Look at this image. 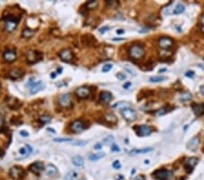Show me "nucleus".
I'll return each instance as SVG.
<instances>
[{"label": "nucleus", "instance_id": "29", "mask_svg": "<svg viewBox=\"0 0 204 180\" xmlns=\"http://www.w3.org/2000/svg\"><path fill=\"white\" fill-rule=\"evenodd\" d=\"M192 96L191 93L189 92H184L183 94H181V96L180 97V101L181 102H188L190 100H192Z\"/></svg>", "mask_w": 204, "mask_h": 180}, {"label": "nucleus", "instance_id": "17", "mask_svg": "<svg viewBox=\"0 0 204 180\" xmlns=\"http://www.w3.org/2000/svg\"><path fill=\"white\" fill-rule=\"evenodd\" d=\"M199 145H200V138L195 136L189 141V143L187 144V148L191 151H195L197 150Z\"/></svg>", "mask_w": 204, "mask_h": 180}, {"label": "nucleus", "instance_id": "42", "mask_svg": "<svg viewBox=\"0 0 204 180\" xmlns=\"http://www.w3.org/2000/svg\"><path fill=\"white\" fill-rule=\"evenodd\" d=\"M116 77L119 80H124L126 78V76L124 74H123V73H118V74H116Z\"/></svg>", "mask_w": 204, "mask_h": 180}, {"label": "nucleus", "instance_id": "4", "mask_svg": "<svg viewBox=\"0 0 204 180\" xmlns=\"http://www.w3.org/2000/svg\"><path fill=\"white\" fill-rule=\"evenodd\" d=\"M18 19H15L13 16H8L5 18V29L8 32L14 31L17 27Z\"/></svg>", "mask_w": 204, "mask_h": 180}, {"label": "nucleus", "instance_id": "30", "mask_svg": "<svg viewBox=\"0 0 204 180\" xmlns=\"http://www.w3.org/2000/svg\"><path fill=\"white\" fill-rule=\"evenodd\" d=\"M114 137L113 136H107L103 139L102 144H103V145L109 146V145H112V144L114 143Z\"/></svg>", "mask_w": 204, "mask_h": 180}, {"label": "nucleus", "instance_id": "51", "mask_svg": "<svg viewBox=\"0 0 204 180\" xmlns=\"http://www.w3.org/2000/svg\"><path fill=\"white\" fill-rule=\"evenodd\" d=\"M134 180H146V179H145V177H144L143 176L140 175V176H136V177L134 178Z\"/></svg>", "mask_w": 204, "mask_h": 180}, {"label": "nucleus", "instance_id": "57", "mask_svg": "<svg viewBox=\"0 0 204 180\" xmlns=\"http://www.w3.org/2000/svg\"><path fill=\"white\" fill-rule=\"evenodd\" d=\"M114 41H123L124 40V38H113Z\"/></svg>", "mask_w": 204, "mask_h": 180}, {"label": "nucleus", "instance_id": "8", "mask_svg": "<svg viewBox=\"0 0 204 180\" xmlns=\"http://www.w3.org/2000/svg\"><path fill=\"white\" fill-rule=\"evenodd\" d=\"M59 105L63 107H65V108H68L72 105V98L71 96L69 94H63L59 97L58 99Z\"/></svg>", "mask_w": 204, "mask_h": 180}, {"label": "nucleus", "instance_id": "59", "mask_svg": "<svg viewBox=\"0 0 204 180\" xmlns=\"http://www.w3.org/2000/svg\"><path fill=\"white\" fill-rule=\"evenodd\" d=\"M200 29H201V31L204 33V27H200Z\"/></svg>", "mask_w": 204, "mask_h": 180}, {"label": "nucleus", "instance_id": "47", "mask_svg": "<svg viewBox=\"0 0 204 180\" xmlns=\"http://www.w3.org/2000/svg\"><path fill=\"white\" fill-rule=\"evenodd\" d=\"M200 27H204V14H202L201 16H200Z\"/></svg>", "mask_w": 204, "mask_h": 180}, {"label": "nucleus", "instance_id": "43", "mask_svg": "<svg viewBox=\"0 0 204 180\" xmlns=\"http://www.w3.org/2000/svg\"><path fill=\"white\" fill-rule=\"evenodd\" d=\"M113 167H114V168H116V169H120V168H121V164H120V162H119L118 160L114 161V164H113Z\"/></svg>", "mask_w": 204, "mask_h": 180}, {"label": "nucleus", "instance_id": "39", "mask_svg": "<svg viewBox=\"0 0 204 180\" xmlns=\"http://www.w3.org/2000/svg\"><path fill=\"white\" fill-rule=\"evenodd\" d=\"M118 4L119 3L117 1H114V0H113V1H107L106 2L107 7H110V8H115V7H117Z\"/></svg>", "mask_w": 204, "mask_h": 180}, {"label": "nucleus", "instance_id": "1", "mask_svg": "<svg viewBox=\"0 0 204 180\" xmlns=\"http://www.w3.org/2000/svg\"><path fill=\"white\" fill-rule=\"evenodd\" d=\"M153 177L155 178L156 180H171L173 177V173L172 171L169 169H157L155 170L153 174Z\"/></svg>", "mask_w": 204, "mask_h": 180}, {"label": "nucleus", "instance_id": "3", "mask_svg": "<svg viewBox=\"0 0 204 180\" xmlns=\"http://www.w3.org/2000/svg\"><path fill=\"white\" fill-rule=\"evenodd\" d=\"M25 171L20 167H13L9 170V176L11 178L15 180H20L22 177H24Z\"/></svg>", "mask_w": 204, "mask_h": 180}, {"label": "nucleus", "instance_id": "49", "mask_svg": "<svg viewBox=\"0 0 204 180\" xmlns=\"http://www.w3.org/2000/svg\"><path fill=\"white\" fill-rule=\"evenodd\" d=\"M20 136H29V134L26 132V131H25V130H22V131H20Z\"/></svg>", "mask_w": 204, "mask_h": 180}, {"label": "nucleus", "instance_id": "53", "mask_svg": "<svg viewBox=\"0 0 204 180\" xmlns=\"http://www.w3.org/2000/svg\"><path fill=\"white\" fill-rule=\"evenodd\" d=\"M124 30L123 29H118V30H116V33L118 34V35H122V34H124Z\"/></svg>", "mask_w": 204, "mask_h": 180}, {"label": "nucleus", "instance_id": "21", "mask_svg": "<svg viewBox=\"0 0 204 180\" xmlns=\"http://www.w3.org/2000/svg\"><path fill=\"white\" fill-rule=\"evenodd\" d=\"M113 107H114V108H116V109H119V110L122 111V110H124L126 108H130V107H131V105H130L128 102L122 101V102H118V103L114 104L113 105Z\"/></svg>", "mask_w": 204, "mask_h": 180}, {"label": "nucleus", "instance_id": "34", "mask_svg": "<svg viewBox=\"0 0 204 180\" xmlns=\"http://www.w3.org/2000/svg\"><path fill=\"white\" fill-rule=\"evenodd\" d=\"M184 10H185V7H184V6L182 5V4H178L177 6H176V7H175V9H174V14L175 15H179V14H181L182 12H184Z\"/></svg>", "mask_w": 204, "mask_h": 180}, {"label": "nucleus", "instance_id": "13", "mask_svg": "<svg viewBox=\"0 0 204 180\" xmlns=\"http://www.w3.org/2000/svg\"><path fill=\"white\" fill-rule=\"evenodd\" d=\"M59 57L60 58L65 61V62H69L73 58V53L70 49H63L59 53Z\"/></svg>", "mask_w": 204, "mask_h": 180}, {"label": "nucleus", "instance_id": "9", "mask_svg": "<svg viewBox=\"0 0 204 180\" xmlns=\"http://www.w3.org/2000/svg\"><path fill=\"white\" fill-rule=\"evenodd\" d=\"M197 163H198V158L197 157H194V156L190 157L184 164L185 170H186L188 173H192L193 168H194V167L197 165Z\"/></svg>", "mask_w": 204, "mask_h": 180}, {"label": "nucleus", "instance_id": "23", "mask_svg": "<svg viewBox=\"0 0 204 180\" xmlns=\"http://www.w3.org/2000/svg\"><path fill=\"white\" fill-rule=\"evenodd\" d=\"M100 98H101V101L102 102L108 103V102H110L111 100L113 99V96H112V94H111L110 92H108V91H103V92L101 93Z\"/></svg>", "mask_w": 204, "mask_h": 180}, {"label": "nucleus", "instance_id": "11", "mask_svg": "<svg viewBox=\"0 0 204 180\" xmlns=\"http://www.w3.org/2000/svg\"><path fill=\"white\" fill-rule=\"evenodd\" d=\"M71 129L76 133H81L84 129V125L80 120L73 121L71 125Z\"/></svg>", "mask_w": 204, "mask_h": 180}, {"label": "nucleus", "instance_id": "12", "mask_svg": "<svg viewBox=\"0 0 204 180\" xmlns=\"http://www.w3.org/2000/svg\"><path fill=\"white\" fill-rule=\"evenodd\" d=\"M152 132H153L152 128L149 127V125H142L138 128V135L141 136H149Z\"/></svg>", "mask_w": 204, "mask_h": 180}, {"label": "nucleus", "instance_id": "14", "mask_svg": "<svg viewBox=\"0 0 204 180\" xmlns=\"http://www.w3.org/2000/svg\"><path fill=\"white\" fill-rule=\"evenodd\" d=\"M30 83L32 84V86L30 88V94L31 95H34V94H36L37 92L41 91V90H43L45 88V85L41 81L37 82V83H34V84L29 81V84Z\"/></svg>", "mask_w": 204, "mask_h": 180}, {"label": "nucleus", "instance_id": "55", "mask_svg": "<svg viewBox=\"0 0 204 180\" xmlns=\"http://www.w3.org/2000/svg\"><path fill=\"white\" fill-rule=\"evenodd\" d=\"M47 131H49L50 133H53V134H55V133H57V132H55V130H54V129L50 128H47Z\"/></svg>", "mask_w": 204, "mask_h": 180}, {"label": "nucleus", "instance_id": "60", "mask_svg": "<svg viewBox=\"0 0 204 180\" xmlns=\"http://www.w3.org/2000/svg\"><path fill=\"white\" fill-rule=\"evenodd\" d=\"M80 180H85L84 178H82V179H80Z\"/></svg>", "mask_w": 204, "mask_h": 180}, {"label": "nucleus", "instance_id": "56", "mask_svg": "<svg viewBox=\"0 0 204 180\" xmlns=\"http://www.w3.org/2000/svg\"><path fill=\"white\" fill-rule=\"evenodd\" d=\"M200 93L204 96V86H202L200 87Z\"/></svg>", "mask_w": 204, "mask_h": 180}, {"label": "nucleus", "instance_id": "54", "mask_svg": "<svg viewBox=\"0 0 204 180\" xmlns=\"http://www.w3.org/2000/svg\"><path fill=\"white\" fill-rule=\"evenodd\" d=\"M3 124H4V118H3L1 116H0V128L2 127V125H3Z\"/></svg>", "mask_w": 204, "mask_h": 180}, {"label": "nucleus", "instance_id": "38", "mask_svg": "<svg viewBox=\"0 0 204 180\" xmlns=\"http://www.w3.org/2000/svg\"><path fill=\"white\" fill-rule=\"evenodd\" d=\"M39 121L42 124H46V123H49L51 121V117L49 116H42L39 117Z\"/></svg>", "mask_w": 204, "mask_h": 180}, {"label": "nucleus", "instance_id": "50", "mask_svg": "<svg viewBox=\"0 0 204 180\" xmlns=\"http://www.w3.org/2000/svg\"><path fill=\"white\" fill-rule=\"evenodd\" d=\"M108 29H109V27H102V28L100 29V33L103 34V33H105Z\"/></svg>", "mask_w": 204, "mask_h": 180}, {"label": "nucleus", "instance_id": "5", "mask_svg": "<svg viewBox=\"0 0 204 180\" xmlns=\"http://www.w3.org/2000/svg\"><path fill=\"white\" fill-rule=\"evenodd\" d=\"M158 45L161 49H169L174 45V42L169 37H162L159 39Z\"/></svg>", "mask_w": 204, "mask_h": 180}, {"label": "nucleus", "instance_id": "7", "mask_svg": "<svg viewBox=\"0 0 204 180\" xmlns=\"http://www.w3.org/2000/svg\"><path fill=\"white\" fill-rule=\"evenodd\" d=\"M121 113H122V116L123 117V118L129 122L134 121L136 119V112H135V110L131 108V107H130V108H126L124 110H122Z\"/></svg>", "mask_w": 204, "mask_h": 180}, {"label": "nucleus", "instance_id": "40", "mask_svg": "<svg viewBox=\"0 0 204 180\" xmlns=\"http://www.w3.org/2000/svg\"><path fill=\"white\" fill-rule=\"evenodd\" d=\"M86 143H87L86 141H76V140H73V141L72 142L73 145H75V146H80V147L86 145Z\"/></svg>", "mask_w": 204, "mask_h": 180}, {"label": "nucleus", "instance_id": "31", "mask_svg": "<svg viewBox=\"0 0 204 180\" xmlns=\"http://www.w3.org/2000/svg\"><path fill=\"white\" fill-rule=\"evenodd\" d=\"M77 176V173L76 171H70L66 174V176L64 177V180H75Z\"/></svg>", "mask_w": 204, "mask_h": 180}, {"label": "nucleus", "instance_id": "45", "mask_svg": "<svg viewBox=\"0 0 204 180\" xmlns=\"http://www.w3.org/2000/svg\"><path fill=\"white\" fill-rule=\"evenodd\" d=\"M185 76L188 77H192L194 76V72L193 71H188V72H186Z\"/></svg>", "mask_w": 204, "mask_h": 180}, {"label": "nucleus", "instance_id": "20", "mask_svg": "<svg viewBox=\"0 0 204 180\" xmlns=\"http://www.w3.org/2000/svg\"><path fill=\"white\" fill-rule=\"evenodd\" d=\"M3 58H4L5 61L10 63V62H13L16 59V54L12 50H7L4 53Z\"/></svg>", "mask_w": 204, "mask_h": 180}, {"label": "nucleus", "instance_id": "35", "mask_svg": "<svg viewBox=\"0 0 204 180\" xmlns=\"http://www.w3.org/2000/svg\"><path fill=\"white\" fill-rule=\"evenodd\" d=\"M7 105H8V106L11 107V108H16V107H18V105H20V103H19V101H18L16 98H14L13 97V102L8 101L7 102Z\"/></svg>", "mask_w": 204, "mask_h": 180}, {"label": "nucleus", "instance_id": "2", "mask_svg": "<svg viewBox=\"0 0 204 180\" xmlns=\"http://www.w3.org/2000/svg\"><path fill=\"white\" fill-rule=\"evenodd\" d=\"M144 49L140 45H134L131 48L129 49V56L133 59H141L144 56Z\"/></svg>", "mask_w": 204, "mask_h": 180}, {"label": "nucleus", "instance_id": "22", "mask_svg": "<svg viewBox=\"0 0 204 180\" xmlns=\"http://www.w3.org/2000/svg\"><path fill=\"white\" fill-rule=\"evenodd\" d=\"M103 119L109 123V124H116L117 123V117H115V115H114L113 113H108V114H105L104 117H103Z\"/></svg>", "mask_w": 204, "mask_h": 180}, {"label": "nucleus", "instance_id": "58", "mask_svg": "<svg viewBox=\"0 0 204 180\" xmlns=\"http://www.w3.org/2000/svg\"><path fill=\"white\" fill-rule=\"evenodd\" d=\"M51 77L54 78V77H55V73H53V75H51Z\"/></svg>", "mask_w": 204, "mask_h": 180}, {"label": "nucleus", "instance_id": "18", "mask_svg": "<svg viewBox=\"0 0 204 180\" xmlns=\"http://www.w3.org/2000/svg\"><path fill=\"white\" fill-rule=\"evenodd\" d=\"M45 172L48 176H55L58 174V170L57 168V167L52 165V164H48L45 168Z\"/></svg>", "mask_w": 204, "mask_h": 180}, {"label": "nucleus", "instance_id": "6", "mask_svg": "<svg viewBox=\"0 0 204 180\" xmlns=\"http://www.w3.org/2000/svg\"><path fill=\"white\" fill-rule=\"evenodd\" d=\"M26 59L29 63H35L42 58V54L38 51H28L26 54Z\"/></svg>", "mask_w": 204, "mask_h": 180}, {"label": "nucleus", "instance_id": "19", "mask_svg": "<svg viewBox=\"0 0 204 180\" xmlns=\"http://www.w3.org/2000/svg\"><path fill=\"white\" fill-rule=\"evenodd\" d=\"M8 76L12 79H18L24 76V72L19 68H14V69L10 70Z\"/></svg>", "mask_w": 204, "mask_h": 180}, {"label": "nucleus", "instance_id": "48", "mask_svg": "<svg viewBox=\"0 0 204 180\" xmlns=\"http://www.w3.org/2000/svg\"><path fill=\"white\" fill-rule=\"evenodd\" d=\"M132 86V83H131V82H126V83L123 85V87L124 89H128V88H129L130 86Z\"/></svg>", "mask_w": 204, "mask_h": 180}, {"label": "nucleus", "instance_id": "25", "mask_svg": "<svg viewBox=\"0 0 204 180\" xmlns=\"http://www.w3.org/2000/svg\"><path fill=\"white\" fill-rule=\"evenodd\" d=\"M73 164L76 167H83L84 166V158L81 156H76L72 158Z\"/></svg>", "mask_w": 204, "mask_h": 180}, {"label": "nucleus", "instance_id": "37", "mask_svg": "<svg viewBox=\"0 0 204 180\" xmlns=\"http://www.w3.org/2000/svg\"><path fill=\"white\" fill-rule=\"evenodd\" d=\"M168 111H169V107L168 106L162 107V108H161V109H159V110L156 111V116H163V115H165Z\"/></svg>", "mask_w": 204, "mask_h": 180}, {"label": "nucleus", "instance_id": "16", "mask_svg": "<svg viewBox=\"0 0 204 180\" xmlns=\"http://www.w3.org/2000/svg\"><path fill=\"white\" fill-rule=\"evenodd\" d=\"M76 94L80 97V98H86L90 95V88L86 86H81L78 87L76 91Z\"/></svg>", "mask_w": 204, "mask_h": 180}, {"label": "nucleus", "instance_id": "28", "mask_svg": "<svg viewBox=\"0 0 204 180\" xmlns=\"http://www.w3.org/2000/svg\"><path fill=\"white\" fill-rule=\"evenodd\" d=\"M105 156V154L103 152H100V153H96V154H91L89 155L88 158L91 160V161H96V160H99L101 158H103V156Z\"/></svg>", "mask_w": 204, "mask_h": 180}, {"label": "nucleus", "instance_id": "52", "mask_svg": "<svg viewBox=\"0 0 204 180\" xmlns=\"http://www.w3.org/2000/svg\"><path fill=\"white\" fill-rule=\"evenodd\" d=\"M102 145L103 144H96V145L95 146V149H101L102 148Z\"/></svg>", "mask_w": 204, "mask_h": 180}, {"label": "nucleus", "instance_id": "41", "mask_svg": "<svg viewBox=\"0 0 204 180\" xmlns=\"http://www.w3.org/2000/svg\"><path fill=\"white\" fill-rule=\"evenodd\" d=\"M113 68V66L111 64H106L103 66V72H104V73H106V72H109L111 69Z\"/></svg>", "mask_w": 204, "mask_h": 180}, {"label": "nucleus", "instance_id": "10", "mask_svg": "<svg viewBox=\"0 0 204 180\" xmlns=\"http://www.w3.org/2000/svg\"><path fill=\"white\" fill-rule=\"evenodd\" d=\"M44 164L43 162L41 161H37V162H34L32 165L29 166V170L34 174H40L43 170H44Z\"/></svg>", "mask_w": 204, "mask_h": 180}, {"label": "nucleus", "instance_id": "61", "mask_svg": "<svg viewBox=\"0 0 204 180\" xmlns=\"http://www.w3.org/2000/svg\"><path fill=\"white\" fill-rule=\"evenodd\" d=\"M0 86H1V84H0Z\"/></svg>", "mask_w": 204, "mask_h": 180}, {"label": "nucleus", "instance_id": "32", "mask_svg": "<svg viewBox=\"0 0 204 180\" xmlns=\"http://www.w3.org/2000/svg\"><path fill=\"white\" fill-rule=\"evenodd\" d=\"M165 79H166V77L163 76H154L150 78V81L152 83H159V82H162Z\"/></svg>", "mask_w": 204, "mask_h": 180}, {"label": "nucleus", "instance_id": "24", "mask_svg": "<svg viewBox=\"0 0 204 180\" xmlns=\"http://www.w3.org/2000/svg\"><path fill=\"white\" fill-rule=\"evenodd\" d=\"M151 151H153L152 148H142V149H133L129 152V154L134 156V155H139V154H146Z\"/></svg>", "mask_w": 204, "mask_h": 180}, {"label": "nucleus", "instance_id": "46", "mask_svg": "<svg viewBox=\"0 0 204 180\" xmlns=\"http://www.w3.org/2000/svg\"><path fill=\"white\" fill-rule=\"evenodd\" d=\"M111 148H112V151H114V152H119L120 151V148L116 145H113V147Z\"/></svg>", "mask_w": 204, "mask_h": 180}, {"label": "nucleus", "instance_id": "15", "mask_svg": "<svg viewBox=\"0 0 204 180\" xmlns=\"http://www.w3.org/2000/svg\"><path fill=\"white\" fill-rule=\"evenodd\" d=\"M192 108L194 114L197 117H200L204 113V104H202V103H194L192 105Z\"/></svg>", "mask_w": 204, "mask_h": 180}, {"label": "nucleus", "instance_id": "62", "mask_svg": "<svg viewBox=\"0 0 204 180\" xmlns=\"http://www.w3.org/2000/svg\"><path fill=\"white\" fill-rule=\"evenodd\" d=\"M203 152H204V149H203Z\"/></svg>", "mask_w": 204, "mask_h": 180}, {"label": "nucleus", "instance_id": "36", "mask_svg": "<svg viewBox=\"0 0 204 180\" xmlns=\"http://www.w3.org/2000/svg\"><path fill=\"white\" fill-rule=\"evenodd\" d=\"M53 141L55 143H66V142L72 143L73 141V139H72V138H54Z\"/></svg>", "mask_w": 204, "mask_h": 180}, {"label": "nucleus", "instance_id": "27", "mask_svg": "<svg viewBox=\"0 0 204 180\" xmlns=\"http://www.w3.org/2000/svg\"><path fill=\"white\" fill-rule=\"evenodd\" d=\"M34 35V31L30 28H25L22 32V37L25 38H31Z\"/></svg>", "mask_w": 204, "mask_h": 180}, {"label": "nucleus", "instance_id": "33", "mask_svg": "<svg viewBox=\"0 0 204 180\" xmlns=\"http://www.w3.org/2000/svg\"><path fill=\"white\" fill-rule=\"evenodd\" d=\"M86 7L88 9H95L98 7V2L95 0H91L86 4Z\"/></svg>", "mask_w": 204, "mask_h": 180}, {"label": "nucleus", "instance_id": "26", "mask_svg": "<svg viewBox=\"0 0 204 180\" xmlns=\"http://www.w3.org/2000/svg\"><path fill=\"white\" fill-rule=\"evenodd\" d=\"M32 151H33V149H32L31 146H29V145H26L24 148H22L19 149V153H20L22 156H28L29 154H31Z\"/></svg>", "mask_w": 204, "mask_h": 180}, {"label": "nucleus", "instance_id": "44", "mask_svg": "<svg viewBox=\"0 0 204 180\" xmlns=\"http://www.w3.org/2000/svg\"><path fill=\"white\" fill-rule=\"evenodd\" d=\"M125 69H126V71H128L129 73L131 74V75H133V76H135V75H136V73H135V72H134L133 69H131V68H130L128 66H125Z\"/></svg>", "mask_w": 204, "mask_h": 180}]
</instances>
